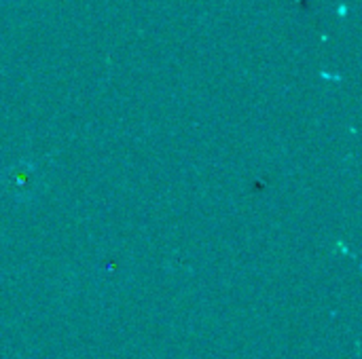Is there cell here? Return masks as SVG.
<instances>
[{
    "instance_id": "obj_1",
    "label": "cell",
    "mask_w": 362,
    "mask_h": 359,
    "mask_svg": "<svg viewBox=\"0 0 362 359\" xmlns=\"http://www.w3.org/2000/svg\"><path fill=\"white\" fill-rule=\"evenodd\" d=\"M36 165L30 161H17L15 165H11L4 174V184L6 190L17 197V199H28L32 195H36V186H38V174H36Z\"/></svg>"
}]
</instances>
